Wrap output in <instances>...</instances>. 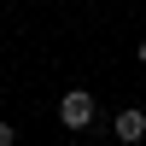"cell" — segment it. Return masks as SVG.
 <instances>
[{"instance_id": "cell-1", "label": "cell", "mask_w": 146, "mask_h": 146, "mask_svg": "<svg viewBox=\"0 0 146 146\" xmlns=\"http://www.w3.org/2000/svg\"><path fill=\"white\" fill-rule=\"evenodd\" d=\"M100 117V105H94V94H82V88H70L64 100H58V123L70 129V135H82V129Z\"/></svg>"}, {"instance_id": "cell-2", "label": "cell", "mask_w": 146, "mask_h": 146, "mask_svg": "<svg viewBox=\"0 0 146 146\" xmlns=\"http://www.w3.org/2000/svg\"><path fill=\"white\" fill-rule=\"evenodd\" d=\"M117 140H123V146H140L146 140V111H135V105L117 111Z\"/></svg>"}, {"instance_id": "cell-3", "label": "cell", "mask_w": 146, "mask_h": 146, "mask_svg": "<svg viewBox=\"0 0 146 146\" xmlns=\"http://www.w3.org/2000/svg\"><path fill=\"white\" fill-rule=\"evenodd\" d=\"M0 146H18V135H12V123H0Z\"/></svg>"}, {"instance_id": "cell-4", "label": "cell", "mask_w": 146, "mask_h": 146, "mask_svg": "<svg viewBox=\"0 0 146 146\" xmlns=\"http://www.w3.org/2000/svg\"><path fill=\"white\" fill-rule=\"evenodd\" d=\"M140 64H146V41H140Z\"/></svg>"}, {"instance_id": "cell-5", "label": "cell", "mask_w": 146, "mask_h": 146, "mask_svg": "<svg viewBox=\"0 0 146 146\" xmlns=\"http://www.w3.org/2000/svg\"><path fill=\"white\" fill-rule=\"evenodd\" d=\"M70 146H82V140H70Z\"/></svg>"}]
</instances>
